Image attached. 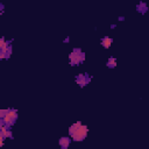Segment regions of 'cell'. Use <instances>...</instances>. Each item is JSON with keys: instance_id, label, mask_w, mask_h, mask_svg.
I'll return each mask as SVG.
<instances>
[{"instance_id": "11", "label": "cell", "mask_w": 149, "mask_h": 149, "mask_svg": "<svg viewBox=\"0 0 149 149\" xmlns=\"http://www.w3.org/2000/svg\"><path fill=\"white\" fill-rule=\"evenodd\" d=\"M8 111H9V108H7V109H1V111H0V118H3V116L8 113Z\"/></svg>"}, {"instance_id": "5", "label": "cell", "mask_w": 149, "mask_h": 149, "mask_svg": "<svg viewBox=\"0 0 149 149\" xmlns=\"http://www.w3.org/2000/svg\"><path fill=\"white\" fill-rule=\"evenodd\" d=\"M90 80H91V78H90V76H87V73H80V74H78L77 78H76V81H77V84H78L80 87L86 86V85L90 83Z\"/></svg>"}, {"instance_id": "6", "label": "cell", "mask_w": 149, "mask_h": 149, "mask_svg": "<svg viewBox=\"0 0 149 149\" xmlns=\"http://www.w3.org/2000/svg\"><path fill=\"white\" fill-rule=\"evenodd\" d=\"M100 43H101V45H102L105 49H108V48L112 45V43H113V40H112L111 37H108V36H106V37H102V38H101Z\"/></svg>"}, {"instance_id": "8", "label": "cell", "mask_w": 149, "mask_h": 149, "mask_svg": "<svg viewBox=\"0 0 149 149\" xmlns=\"http://www.w3.org/2000/svg\"><path fill=\"white\" fill-rule=\"evenodd\" d=\"M107 66L108 68H115L116 66V59L114 57H111L108 61H107Z\"/></svg>"}, {"instance_id": "4", "label": "cell", "mask_w": 149, "mask_h": 149, "mask_svg": "<svg viewBox=\"0 0 149 149\" xmlns=\"http://www.w3.org/2000/svg\"><path fill=\"white\" fill-rule=\"evenodd\" d=\"M16 119H17V111L14 109V108H9L8 113H7L3 118H1V121H0V122H2V123H5L6 126L10 127L12 125L15 123Z\"/></svg>"}, {"instance_id": "1", "label": "cell", "mask_w": 149, "mask_h": 149, "mask_svg": "<svg viewBox=\"0 0 149 149\" xmlns=\"http://www.w3.org/2000/svg\"><path fill=\"white\" fill-rule=\"evenodd\" d=\"M69 61H70V65H72V66L81 64L85 61V52H83L79 48H76L69 55Z\"/></svg>"}, {"instance_id": "9", "label": "cell", "mask_w": 149, "mask_h": 149, "mask_svg": "<svg viewBox=\"0 0 149 149\" xmlns=\"http://www.w3.org/2000/svg\"><path fill=\"white\" fill-rule=\"evenodd\" d=\"M80 123H81L80 121H77L76 123H73V125H71V126H70V128H69V134L71 135V134L73 133V130H74V129H76V128H77V127H78V126H79Z\"/></svg>"}, {"instance_id": "7", "label": "cell", "mask_w": 149, "mask_h": 149, "mask_svg": "<svg viewBox=\"0 0 149 149\" xmlns=\"http://www.w3.org/2000/svg\"><path fill=\"white\" fill-rule=\"evenodd\" d=\"M70 144V139L69 137H61L59 139V147L62 149H66Z\"/></svg>"}, {"instance_id": "2", "label": "cell", "mask_w": 149, "mask_h": 149, "mask_svg": "<svg viewBox=\"0 0 149 149\" xmlns=\"http://www.w3.org/2000/svg\"><path fill=\"white\" fill-rule=\"evenodd\" d=\"M87 133H88V128L85 126V125H79L74 130H73V133L70 135L71 137H72V140L73 141H83L86 136H87Z\"/></svg>"}, {"instance_id": "10", "label": "cell", "mask_w": 149, "mask_h": 149, "mask_svg": "<svg viewBox=\"0 0 149 149\" xmlns=\"http://www.w3.org/2000/svg\"><path fill=\"white\" fill-rule=\"evenodd\" d=\"M137 8H139V9H137V10H139V12H140V10H141V12H142V13H144V12H146V10H147V6H146V5H144V3H141V5H139V6H137Z\"/></svg>"}, {"instance_id": "3", "label": "cell", "mask_w": 149, "mask_h": 149, "mask_svg": "<svg viewBox=\"0 0 149 149\" xmlns=\"http://www.w3.org/2000/svg\"><path fill=\"white\" fill-rule=\"evenodd\" d=\"M12 55V45L9 41H6L5 37L0 38V58H9Z\"/></svg>"}]
</instances>
